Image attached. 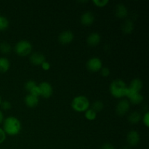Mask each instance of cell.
<instances>
[{"label":"cell","mask_w":149,"mask_h":149,"mask_svg":"<svg viewBox=\"0 0 149 149\" xmlns=\"http://www.w3.org/2000/svg\"><path fill=\"white\" fill-rule=\"evenodd\" d=\"M130 109V103L127 99H122L119 101L116 106V113L118 116H123L129 112Z\"/></svg>","instance_id":"cell-6"},{"label":"cell","mask_w":149,"mask_h":149,"mask_svg":"<svg viewBox=\"0 0 149 149\" xmlns=\"http://www.w3.org/2000/svg\"><path fill=\"white\" fill-rule=\"evenodd\" d=\"M134 30V23L132 20H126L122 25V31L125 34H130Z\"/></svg>","instance_id":"cell-16"},{"label":"cell","mask_w":149,"mask_h":149,"mask_svg":"<svg viewBox=\"0 0 149 149\" xmlns=\"http://www.w3.org/2000/svg\"><path fill=\"white\" fill-rule=\"evenodd\" d=\"M115 15L119 19H124L127 17V7L124 4H118L115 8Z\"/></svg>","instance_id":"cell-12"},{"label":"cell","mask_w":149,"mask_h":149,"mask_svg":"<svg viewBox=\"0 0 149 149\" xmlns=\"http://www.w3.org/2000/svg\"><path fill=\"white\" fill-rule=\"evenodd\" d=\"M0 106H1L2 110L8 111L12 108V104L10 101H8V100H4V101L1 102Z\"/></svg>","instance_id":"cell-26"},{"label":"cell","mask_w":149,"mask_h":149,"mask_svg":"<svg viewBox=\"0 0 149 149\" xmlns=\"http://www.w3.org/2000/svg\"><path fill=\"white\" fill-rule=\"evenodd\" d=\"M140 135L137 131L131 130L127 135V142L130 146H136L140 142Z\"/></svg>","instance_id":"cell-9"},{"label":"cell","mask_w":149,"mask_h":149,"mask_svg":"<svg viewBox=\"0 0 149 149\" xmlns=\"http://www.w3.org/2000/svg\"><path fill=\"white\" fill-rule=\"evenodd\" d=\"M12 47L10 44L7 42H1L0 43V52L4 55H7L11 52Z\"/></svg>","instance_id":"cell-20"},{"label":"cell","mask_w":149,"mask_h":149,"mask_svg":"<svg viewBox=\"0 0 149 149\" xmlns=\"http://www.w3.org/2000/svg\"><path fill=\"white\" fill-rule=\"evenodd\" d=\"M93 3L97 7H104L109 3V0H94Z\"/></svg>","instance_id":"cell-25"},{"label":"cell","mask_w":149,"mask_h":149,"mask_svg":"<svg viewBox=\"0 0 149 149\" xmlns=\"http://www.w3.org/2000/svg\"><path fill=\"white\" fill-rule=\"evenodd\" d=\"M3 130L6 135L10 136H15L21 131V122L15 116H8L3 121Z\"/></svg>","instance_id":"cell-1"},{"label":"cell","mask_w":149,"mask_h":149,"mask_svg":"<svg viewBox=\"0 0 149 149\" xmlns=\"http://www.w3.org/2000/svg\"><path fill=\"white\" fill-rule=\"evenodd\" d=\"M84 116L89 121H93L97 118V113L92 109H89L84 112Z\"/></svg>","instance_id":"cell-23"},{"label":"cell","mask_w":149,"mask_h":149,"mask_svg":"<svg viewBox=\"0 0 149 149\" xmlns=\"http://www.w3.org/2000/svg\"><path fill=\"white\" fill-rule=\"evenodd\" d=\"M6 137H7V135L5 134L4 131L3 130L2 128L0 127V144L4 142V141L6 140Z\"/></svg>","instance_id":"cell-30"},{"label":"cell","mask_w":149,"mask_h":149,"mask_svg":"<svg viewBox=\"0 0 149 149\" xmlns=\"http://www.w3.org/2000/svg\"><path fill=\"white\" fill-rule=\"evenodd\" d=\"M40 90V96L45 99H47L52 96L53 93V88L50 83L47 81H42L38 85Z\"/></svg>","instance_id":"cell-7"},{"label":"cell","mask_w":149,"mask_h":149,"mask_svg":"<svg viewBox=\"0 0 149 149\" xmlns=\"http://www.w3.org/2000/svg\"><path fill=\"white\" fill-rule=\"evenodd\" d=\"M1 102H2V100H1V96H0V105H1Z\"/></svg>","instance_id":"cell-34"},{"label":"cell","mask_w":149,"mask_h":149,"mask_svg":"<svg viewBox=\"0 0 149 149\" xmlns=\"http://www.w3.org/2000/svg\"><path fill=\"white\" fill-rule=\"evenodd\" d=\"M74 39V34L71 31H64L58 36V41L61 45H68Z\"/></svg>","instance_id":"cell-8"},{"label":"cell","mask_w":149,"mask_h":149,"mask_svg":"<svg viewBox=\"0 0 149 149\" xmlns=\"http://www.w3.org/2000/svg\"><path fill=\"white\" fill-rule=\"evenodd\" d=\"M90 100L86 96L78 95L74 97L71 103L73 110L77 112H85L90 109Z\"/></svg>","instance_id":"cell-3"},{"label":"cell","mask_w":149,"mask_h":149,"mask_svg":"<svg viewBox=\"0 0 149 149\" xmlns=\"http://www.w3.org/2000/svg\"><path fill=\"white\" fill-rule=\"evenodd\" d=\"M10 68V62L7 58L0 57V74H4L8 71Z\"/></svg>","instance_id":"cell-18"},{"label":"cell","mask_w":149,"mask_h":149,"mask_svg":"<svg viewBox=\"0 0 149 149\" xmlns=\"http://www.w3.org/2000/svg\"><path fill=\"white\" fill-rule=\"evenodd\" d=\"M3 121H4V114L1 111H0V125L2 123Z\"/></svg>","instance_id":"cell-33"},{"label":"cell","mask_w":149,"mask_h":149,"mask_svg":"<svg viewBox=\"0 0 149 149\" xmlns=\"http://www.w3.org/2000/svg\"><path fill=\"white\" fill-rule=\"evenodd\" d=\"M141 119H142V115L136 111L131 112L128 116V121L132 125H136L139 123Z\"/></svg>","instance_id":"cell-17"},{"label":"cell","mask_w":149,"mask_h":149,"mask_svg":"<svg viewBox=\"0 0 149 149\" xmlns=\"http://www.w3.org/2000/svg\"><path fill=\"white\" fill-rule=\"evenodd\" d=\"M87 68L91 72H98L103 68V62L97 57H93L88 60L86 64Z\"/></svg>","instance_id":"cell-5"},{"label":"cell","mask_w":149,"mask_h":149,"mask_svg":"<svg viewBox=\"0 0 149 149\" xmlns=\"http://www.w3.org/2000/svg\"><path fill=\"white\" fill-rule=\"evenodd\" d=\"M33 49L31 43L26 39L20 40L15 44L14 47V51L17 55L21 57L27 56L31 55Z\"/></svg>","instance_id":"cell-4"},{"label":"cell","mask_w":149,"mask_h":149,"mask_svg":"<svg viewBox=\"0 0 149 149\" xmlns=\"http://www.w3.org/2000/svg\"><path fill=\"white\" fill-rule=\"evenodd\" d=\"M25 104L29 108H35L38 106L39 103V97H35L31 94H28L24 99Z\"/></svg>","instance_id":"cell-14"},{"label":"cell","mask_w":149,"mask_h":149,"mask_svg":"<svg viewBox=\"0 0 149 149\" xmlns=\"http://www.w3.org/2000/svg\"><path fill=\"white\" fill-rule=\"evenodd\" d=\"M29 61H30L31 63L33 64V65H41L42 63L45 62L46 61L45 56L42 54L41 52H35L33 53H31L30 57H29Z\"/></svg>","instance_id":"cell-10"},{"label":"cell","mask_w":149,"mask_h":149,"mask_svg":"<svg viewBox=\"0 0 149 149\" xmlns=\"http://www.w3.org/2000/svg\"><path fill=\"white\" fill-rule=\"evenodd\" d=\"M41 67H42V68L44 71H48L51 68V65L48 61H45V62L42 63V64L41 65Z\"/></svg>","instance_id":"cell-31"},{"label":"cell","mask_w":149,"mask_h":149,"mask_svg":"<svg viewBox=\"0 0 149 149\" xmlns=\"http://www.w3.org/2000/svg\"><path fill=\"white\" fill-rule=\"evenodd\" d=\"M142 121L143 125H145L146 127H149V113L148 111L146 112L145 114L143 115L142 118Z\"/></svg>","instance_id":"cell-29"},{"label":"cell","mask_w":149,"mask_h":149,"mask_svg":"<svg viewBox=\"0 0 149 149\" xmlns=\"http://www.w3.org/2000/svg\"><path fill=\"white\" fill-rule=\"evenodd\" d=\"M101 149H116L115 147L113 146V145H112L111 143H104L102 146Z\"/></svg>","instance_id":"cell-32"},{"label":"cell","mask_w":149,"mask_h":149,"mask_svg":"<svg viewBox=\"0 0 149 149\" xmlns=\"http://www.w3.org/2000/svg\"><path fill=\"white\" fill-rule=\"evenodd\" d=\"M127 86L126 83L120 79L113 80L110 84L109 91L111 95L115 98H122L126 95Z\"/></svg>","instance_id":"cell-2"},{"label":"cell","mask_w":149,"mask_h":149,"mask_svg":"<svg viewBox=\"0 0 149 149\" xmlns=\"http://www.w3.org/2000/svg\"><path fill=\"white\" fill-rule=\"evenodd\" d=\"M10 26V22L8 19L4 15H0V31H6Z\"/></svg>","instance_id":"cell-21"},{"label":"cell","mask_w":149,"mask_h":149,"mask_svg":"<svg viewBox=\"0 0 149 149\" xmlns=\"http://www.w3.org/2000/svg\"><path fill=\"white\" fill-rule=\"evenodd\" d=\"M36 85H37V84L35 82V81H33V80H29V81H27L25 83L24 88L26 91L30 93V92L31 91L32 89L34 88Z\"/></svg>","instance_id":"cell-24"},{"label":"cell","mask_w":149,"mask_h":149,"mask_svg":"<svg viewBox=\"0 0 149 149\" xmlns=\"http://www.w3.org/2000/svg\"><path fill=\"white\" fill-rule=\"evenodd\" d=\"M103 108H104V103L101 100H96L93 103L91 109L97 113L98 112L101 111Z\"/></svg>","instance_id":"cell-22"},{"label":"cell","mask_w":149,"mask_h":149,"mask_svg":"<svg viewBox=\"0 0 149 149\" xmlns=\"http://www.w3.org/2000/svg\"><path fill=\"white\" fill-rule=\"evenodd\" d=\"M143 87V83L141 79L135 78L130 81V84L128 87L136 93H140Z\"/></svg>","instance_id":"cell-15"},{"label":"cell","mask_w":149,"mask_h":149,"mask_svg":"<svg viewBox=\"0 0 149 149\" xmlns=\"http://www.w3.org/2000/svg\"><path fill=\"white\" fill-rule=\"evenodd\" d=\"M101 40V36L97 32H93L88 36L87 39V43L90 47H95L99 45Z\"/></svg>","instance_id":"cell-13"},{"label":"cell","mask_w":149,"mask_h":149,"mask_svg":"<svg viewBox=\"0 0 149 149\" xmlns=\"http://www.w3.org/2000/svg\"><path fill=\"white\" fill-rule=\"evenodd\" d=\"M29 94L35 96V97H39V96H40V90H39V87H38V85H36L34 88L32 89L31 91L29 93Z\"/></svg>","instance_id":"cell-28"},{"label":"cell","mask_w":149,"mask_h":149,"mask_svg":"<svg viewBox=\"0 0 149 149\" xmlns=\"http://www.w3.org/2000/svg\"><path fill=\"white\" fill-rule=\"evenodd\" d=\"M100 72L102 77H108L111 74L110 69H109V68H107V67H103V68L100 69Z\"/></svg>","instance_id":"cell-27"},{"label":"cell","mask_w":149,"mask_h":149,"mask_svg":"<svg viewBox=\"0 0 149 149\" xmlns=\"http://www.w3.org/2000/svg\"><path fill=\"white\" fill-rule=\"evenodd\" d=\"M81 23L84 26H90L95 21V15L92 12L87 11L83 13L80 18Z\"/></svg>","instance_id":"cell-11"},{"label":"cell","mask_w":149,"mask_h":149,"mask_svg":"<svg viewBox=\"0 0 149 149\" xmlns=\"http://www.w3.org/2000/svg\"><path fill=\"white\" fill-rule=\"evenodd\" d=\"M129 99L130 103H132L133 105H139L143 103V96L141 94V93H136V94L133 95L132 97H130Z\"/></svg>","instance_id":"cell-19"}]
</instances>
